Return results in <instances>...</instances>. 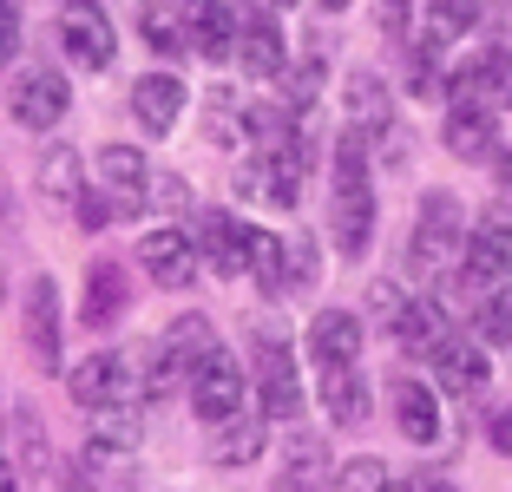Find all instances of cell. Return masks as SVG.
Here are the masks:
<instances>
[{
  "label": "cell",
  "mask_w": 512,
  "mask_h": 492,
  "mask_svg": "<svg viewBox=\"0 0 512 492\" xmlns=\"http://www.w3.org/2000/svg\"><path fill=\"white\" fill-rule=\"evenodd\" d=\"M480 20H486V0H427V33H434L440 46L473 33Z\"/></svg>",
  "instance_id": "28"
},
{
  "label": "cell",
  "mask_w": 512,
  "mask_h": 492,
  "mask_svg": "<svg viewBox=\"0 0 512 492\" xmlns=\"http://www.w3.org/2000/svg\"><path fill=\"white\" fill-rule=\"evenodd\" d=\"M309 361L316 368H355L362 361V315L355 309H322L309 322Z\"/></svg>",
  "instance_id": "13"
},
{
  "label": "cell",
  "mask_w": 512,
  "mask_h": 492,
  "mask_svg": "<svg viewBox=\"0 0 512 492\" xmlns=\"http://www.w3.org/2000/svg\"><path fill=\"white\" fill-rule=\"evenodd\" d=\"M250 276L263 283V296H289V243L276 237V230H256L250 237Z\"/></svg>",
  "instance_id": "27"
},
{
  "label": "cell",
  "mask_w": 512,
  "mask_h": 492,
  "mask_svg": "<svg viewBox=\"0 0 512 492\" xmlns=\"http://www.w3.org/2000/svg\"><path fill=\"white\" fill-rule=\"evenodd\" d=\"M289 283H296V289L316 283V243H309V237H289Z\"/></svg>",
  "instance_id": "35"
},
{
  "label": "cell",
  "mask_w": 512,
  "mask_h": 492,
  "mask_svg": "<svg viewBox=\"0 0 512 492\" xmlns=\"http://www.w3.org/2000/svg\"><path fill=\"white\" fill-rule=\"evenodd\" d=\"M388 492H414V479H388Z\"/></svg>",
  "instance_id": "43"
},
{
  "label": "cell",
  "mask_w": 512,
  "mask_h": 492,
  "mask_svg": "<svg viewBox=\"0 0 512 492\" xmlns=\"http://www.w3.org/2000/svg\"><path fill=\"white\" fill-rule=\"evenodd\" d=\"M506 7H512V0H506Z\"/></svg>",
  "instance_id": "46"
},
{
  "label": "cell",
  "mask_w": 512,
  "mask_h": 492,
  "mask_svg": "<svg viewBox=\"0 0 512 492\" xmlns=\"http://www.w3.org/2000/svg\"><path fill=\"white\" fill-rule=\"evenodd\" d=\"M184 33H191V46L204 53V60H224V53H237V14H230L224 0H184Z\"/></svg>",
  "instance_id": "21"
},
{
  "label": "cell",
  "mask_w": 512,
  "mask_h": 492,
  "mask_svg": "<svg viewBox=\"0 0 512 492\" xmlns=\"http://www.w3.org/2000/svg\"><path fill=\"white\" fill-rule=\"evenodd\" d=\"M73 204H79V224H86V230H106L112 217H119V204H112L106 191H79Z\"/></svg>",
  "instance_id": "34"
},
{
  "label": "cell",
  "mask_w": 512,
  "mask_h": 492,
  "mask_svg": "<svg viewBox=\"0 0 512 492\" xmlns=\"http://www.w3.org/2000/svg\"><path fill=\"white\" fill-rule=\"evenodd\" d=\"M27 355L40 374H60V289H53V276L27 283Z\"/></svg>",
  "instance_id": "10"
},
{
  "label": "cell",
  "mask_w": 512,
  "mask_h": 492,
  "mask_svg": "<svg viewBox=\"0 0 512 492\" xmlns=\"http://www.w3.org/2000/svg\"><path fill=\"white\" fill-rule=\"evenodd\" d=\"M473 335H480L486 348H512V283L486 289V302L473 309Z\"/></svg>",
  "instance_id": "29"
},
{
  "label": "cell",
  "mask_w": 512,
  "mask_h": 492,
  "mask_svg": "<svg viewBox=\"0 0 512 492\" xmlns=\"http://www.w3.org/2000/svg\"><path fill=\"white\" fill-rule=\"evenodd\" d=\"M467 217H460V197L453 191H427L421 197V217H414V237H407V263L421 269V276H447L460 269L467 256Z\"/></svg>",
  "instance_id": "2"
},
{
  "label": "cell",
  "mask_w": 512,
  "mask_h": 492,
  "mask_svg": "<svg viewBox=\"0 0 512 492\" xmlns=\"http://www.w3.org/2000/svg\"><path fill=\"white\" fill-rule=\"evenodd\" d=\"M263 447H270V427L237 414V420H224V427H217L211 460H217V466H250V460H263Z\"/></svg>",
  "instance_id": "26"
},
{
  "label": "cell",
  "mask_w": 512,
  "mask_h": 492,
  "mask_svg": "<svg viewBox=\"0 0 512 492\" xmlns=\"http://www.w3.org/2000/svg\"><path fill=\"white\" fill-rule=\"evenodd\" d=\"M145 178H151V164L138 145H106L99 151V184H106V197L119 204V217H138L145 210Z\"/></svg>",
  "instance_id": "15"
},
{
  "label": "cell",
  "mask_w": 512,
  "mask_h": 492,
  "mask_svg": "<svg viewBox=\"0 0 512 492\" xmlns=\"http://www.w3.org/2000/svg\"><path fill=\"white\" fill-rule=\"evenodd\" d=\"M138 27H145V40L158 46V53H184V40H191V33H184V20L171 14L165 0H151L145 14H138Z\"/></svg>",
  "instance_id": "31"
},
{
  "label": "cell",
  "mask_w": 512,
  "mask_h": 492,
  "mask_svg": "<svg viewBox=\"0 0 512 492\" xmlns=\"http://www.w3.org/2000/svg\"><path fill=\"white\" fill-rule=\"evenodd\" d=\"M401 14H407V0H381V20L388 27H401Z\"/></svg>",
  "instance_id": "40"
},
{
  "label": "cell",
  "mask_w": 512,
  "mask_h": 492,
  "mask_svg": "<svg viewBox=\"0 0 512 492\" xmlns=\"http://www.w3.org/2000/svg\"><path fill=\"white\" fill-rule=\"evenodd\" d=\"M263 7H296V0H263Z\"/></svg>",
  "instance_id": "45"
},
{
  "label": "cell",
  "mask_w": 512,
  "mask_h": 492,
  "mask_svg": "<svg viewBox=\"0 0 512 492\" xmlns=\"http://www.w3.org/2000/svg\"><path fill=\"white\" fill-rule=\"evenodd\" d=\"M329 237L355 263L375 243V184H368V138L342 132L335 138V197H329Z\"/></svg>",
  "instance_id": "1"
},
{
  "label": "cell",
  "mask_w": 512,
  "mask_h": 492,
  "mask_svg": "<svg viewBox=\"0 0 512 492\" xmlns=\"http://www.w3.org/2000/svg\"><path fill=\"white\" fill-rule=\"evenodd\" d=\"M322 414H329L335 427H362V420H368L362 368H322Z\"/></svg>",
  "instance_id": "24"
},
{
  "label": "cell",
  "mask_w": 512,
  "mask_h": 492,
  "mask_svg": "<svg viewBox=\"0 0 512 492\" xmlns=\"http://www.w3.org/2000/svg\"><path fill=\"white\" fill-rule=\"evenodd\" d=\"M66 105H73V92H66L60 73H20L14 86H7V112H14V125H27V132L60 125Z\"/></svg>",
  "instance_id": "9"
},
{
  "label": "cell",
  "mask_w": 512,
  "mask_h": 492,
  "mask_svg": "<svg viewBox=\"0 0 512 492\" xmlns=\"http://www.w3.org/2000/svg\"><path fill=\"white\" fill-rule=\"evenodd\" d=\"M486 447H493V453H512V407H499V414L486 420Z\"/></svg>",
  "instance_id": "39"
},
{
  "label": "cell",
  "mask_w": 512,
  "mask_h": 492,
  "mask_svg": "<svg viewBox=\"0 0 512 492\" xmlns=\"http://www.w3.org/2000/svg\"><path fill=\"white\" fill-rule=\"evenodd\" d=\"M184 105H191V92H184L178 73H145L132 86V119L145 125L151 138H171V125L184 119Z\"/></svg>",
  "instance_id": "12"
},
{
  "label": "cell",
  "mask_w": 512,
  "mask_h": 492,
  "mask_svg": "<svg viewBox=\"0 0 512 492\" xmlns=\"http://www.w3.org/2000/svg\"><path fill=\"white\" fill-rule=\"evenodd\" d=\"M329 447L316 433H296L283 447V473H276V492H329Z\"/></svg>",
  "instance_id": "23"
},
{
  "label": "cell",
  "mask_w": 512,
  "mask_h": 492,
  "mask_svg": "<svg viewBox=\"0 0 512 492\" xmlns=\"http://www.w3.org/2000/svg\"><path fill=\"white\" fill-rule=\"evenodd\" d=\"M394 342H401V355H427V361H434L440 348L453 342L447 302H434V296H414V302L401 309V322H394Z\"/></svg>",
  "instance_id": "16"
},
{
  "label": "cell",
  "mask_w": 512,
  "mask_h": 492,
  "mask_svg": "<svg viewBox=\"0 0 512 492\" xmlns=\"http://www.w3.org/2000/svg\"><path fill=\"white\" fill-rule=\"evenodd\" d=\"M66 388H73V401L79 407H119L125 401V388H132V368H125L119 355H86L73 374H66Z\"/></svg>",
  "instance_id": "17"
},
{
  "label": "cell",
  "mask_w": 512,
  "mask_h": 492,
  "mask_svg": "<svg viewBox=\"0 0 512 492\" xmlns=\"http://www.w3.org/2000/svg\"><path fill=\"white\" fill-rule=\"evenodd\" d=\"M40 191L46 197H79L86 178H79V151L73 145H46L40 151Z\"/></svg>",
  "instance_id": "30"
},
{
  "label": "cell",
  "mask_w": 512,
  "mask_h": 492,
  "mask_svg": "<svg viewBox=\"0 0 512 492\" xmlns=\"http://www.w3.org/2000/svg\"><path fill=\"white\" fill-rule=\"evenodd\" d=\"M14 46H20V7L0 0V60H14Z\"/></svg>",
  "instance_id": "38"
},
{
  "label": "cell",
  "mask_w": 512,
  "mask_h": 492,
  "mask_svg": "<svg viewBox=\"0 0 512 492\" xmlns=\"http://www.w3.org/2000/svg\"><path fill=\"white\" fill-rule=\"evenodd\" d=\"M335 492H388V466H381L375 453H362V460H348L342 473H335Z\"/></svg>",
  "instance_id": "32"
},
{
  "label": "cell",
  "mask_w": 512,
  "mask_h": 492,
  "mask_svg": "<svg viewBox=\"0 0 512 492\" xmlns=\"http://www.w3.org/2000/svg\"><path fill=\"white\" fill-rule=\"evenodd\" d=\"M60 46H66L73 66L106 73V66L119 60V27H112V14L99 7V0H66L60 7Z\"/></svg>",
  "instance_id": "3"
},
{
  "label": "cell",
  "mask_w": 512,
  "mask_h": 492,
  "mask_svg": "<svg viewBox=\"0 0 512 492\" xmlns=\"http://www.w3.org/2000/svg\"><path fill=\"white\" fill-rule=\"evenodd\" d=\"M316 86H322V60L289 66V105H296V112H309V105H316Z\"/></svg>",
  "instance_id": "33"
},
{
  "label": "cell",
  "mask_w": 512,
  "mask_h": 492,
  "mask_svg": "<svg viewBox=\"0 0 512 492\" xmlns=\"http://www.w3.org/2000/svg\"><path fill=\"white\" fill-rule=\"evenodd\" d=\"M138 414L132 407H99V420H92V460L99 466H125V453L138 447Z\"/></svg>",
  "instance_id": "25"
},
{
  "label": "cell",
  "mask_w": 512,
  "mask_h": 492,
  "mask_svg": "<svg viewBox=\"0 0 512 492\" xmlns=\"http://www.w3.org/2000/svg\"><path fill=\"white\" fill-rule=\"evenodd\" d=\"M0 492H20V479H14V466L0 460Z\"/></svg>",
  "instance_id": "42"
},
{
  "label": "cell",
  "mask_w": 512,
  "mask_h": 492,
  "mask_svg": "<svg viewBox=\"0 0 512 492\" xmlns=\"http://www.w3.org/2000/svg\"><path fill=\"white\" fill-rule=\"evenodd\" d=\"M191 237H197V256H204L217 276H243V269H250V237H256V230L243 224V217H230V210H204Z\"/></svg>",
  "instance_id": "8"
},
{
  "label": "cell",
  "mask_w": 512,
  "mask_h": 492,
  "mask_svg": "<svg viewBox=\"0 0 512 492\" xmlns=\"http://www.w3.org/2000/svg\"><path fill=\"white\" fill-rule=\"evenodd\" d=\"M440 145L460 164H493L499 158V112H480V105H453L447 125H440Z\"/></svg>",
  "instance_id": "11"
},
{
  "label": "cell",
  "mask_w": 512,
  "mask_h": 492,
  "mask_svg": "<svg viewBox=\"0 0 512 492\" xmlns=\"http://www.w3.org/2000/svg\"><path fill=\"white\" fill-rule=\"evenodd\" d=\"M237 66H243L250 79H283V73H289V46H283V27H276L270 14L243 20V33H237Z\"/></svg>",
  "instance_id": "19"
},
{
  "label": "cell",
  "mask_w": 512,
  "mask_h": 492,
  "mask_svg": "<svg viewBox=\"0 0 512 492\" xmlns=\"http://www.w3.org/2000/svg\"><path fill=\"white\" fill-rule=\"evenodd\" d=\"M342 105H348V132H362V138H388L394 132V99H388V86H381L375 73H348Z\"/></svg>",
  "instance_id": "20"
},
{
  "label": "cell",
  "mask_w": 512,
  "mask_h": 492,
  "mask_svg": "<svg viewBox=\"0 0 512 492\" xmlns=\"http://www.w3.org/2000/svg\"><path fill=\"white\" fill-rule=\"evenodd\" d=\"M434 381L447 394H480L486 381H493V361H486V342H480V335H453V342L434 355Z\"/></svg>",
  "instance_id": "18"
},
{
  "label": "cell",
  "mask_w": 512,
  "mask_h": 492,
  "mask_svg": "<svg viewBox=\"0 0 512 492\" xmlns=\"http://www.w3.org/2000/svg\"><path fill=\"white\" fill-rule=\"evenodd\" d=\"M368 309H375L381 315V322H401V309H407V296H401V283H375V289H368Z\"/></svg>",
  "instance_id": "36"
},
{
  "label": "cell",
  "mask_w": 512,
  "mask_h": 492,
  "mask_svg": "<svg viewBox=\"0 0 512 492\" xmlns=\"http://www.w3.org/2000/svg\"><path fill=\"white\" fill-rule=\"evenodd\" d=\"M256 394H263V420H296L302 414V381H296V355L283 335L256 328Z\"/></svg>",
  "instance_id": "4"
},
{
  "label": "cell",
  "mask_w": 512,
  "mask_h": 492,
  "mask_svg": "<svg viewBox=\"0 0 512 492\" xmlns=\"http://www.w3.org/2000/svg\"><path fill=\"white\" fill-rule=\"evenodd\" d=\"M414 492H460L453 479H414Z\"/></svg>",
  "instance_id": "41"
},
{
  "label": "cell",
  "mask_w": 512,
  "mask_h": 492,
  "mask_svg": "<svg viewBox=\"0 0 512 492\" xmlns=\"http://www.w3.org/2000/svg\"><path fill=\"white\" fill-rule=\"evenodd\" d=\"M388 401H394V427H401V440H414V447H434L440 433H447V420H440V394L427 388V381L401 374Z\"/></svg>",
  "instance_id": "14"
},
{
  "label": "cell",
  "mask_w": 512,
  "mask_h": 492,
  "mask_svg": "<svg viewBox=\"0 0 512 492\" xmlns=\"http://www.w3.org/2000/svg\"><path fill=\"white\" fill-rule=\"evenodd\" d=\"M322 7H329V14H342V7H355V0H322Z\"/></svg>",
  "instance_id": "44"
},
{
  "label": "cell",
  "mask_w": 512,
  "mask_h": 492,
  "mask_svg": "<svg viewBox=\"0 0 512 492\" xmlns=\"http://www.w3.org/2000/svg\"><path fill=\"white\" fill-rule=\"evenodd\" d=\"M453 105H480V112H512V46H486L467 66H453Z\"/></svg>",
  "instance_id": "5"
},
{
  "label": "cell",
  "mask_w": 512,
  "mask_h": 492,
  "mask_svg": "<svg viewBox=\"0 0 512 492\" xmlns=\"http://www.w3.org/2000/svg\"><path fill=\"white\" fill-rule=\"evenodd\" d=\"M151 204L165 210V217H178V210H191V184H184V178H165L158 191H151Z\"/></svg>",
  "instance_id": "37"
},
{
  "label": "cell",
  "mask_w": 512,
  "mask_h": 492,
  "mask_svg": "<svg viewBox=\"0 0 512 492\" xmlns=\"http://www.w3.org/2000/svg\"><path fill=\"white\" fill-rule=\"evenodd\" d=\"M138 263H145V276L158 289H191L197 283V237L191 230H178V224H165V230H145V243H138Z\"/></svg>",
  "instance_id": "7"
},
{
  "label": "cell",
  "mask_w": 512,
  "mask_h": 492,
  "mask_svg": "<svg viewBox=\"0 0 512 492\" xmlns=\"http://www.w3.org/2000/svg\"><path fill=\"white\" fill-rule=\"evenodd\" d=\"M125 302H132L125 269L119 263H92L86 269V302H79V322H86V328H112L125 315Z\"/></svg>",
  "instance_id": "22"
},
{
  "label": "cell",
  "mask_w": 512,
  "mask_h": 492,
  "mask_svg": "<svg viewBox=\"0 0 512 492\" xmlns=\"http://www.w3.org/2000/svg\"><path fill=\"white\" fill-rule=\"evenodd\" d=\"M243 394H250V381H243V368L224 355V348L197 361V374H191V407H197V420H211V427L237 420L243 414Z\"/></svg>",
  "instance_id": "6"
}]
</instances>
